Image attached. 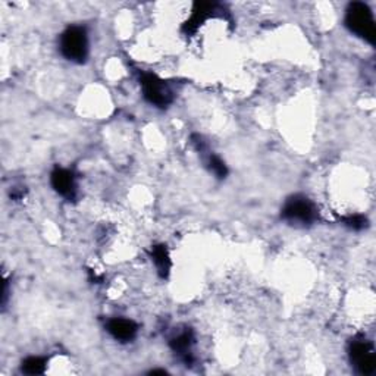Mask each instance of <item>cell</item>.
<instances>
[{
    "instance_id": "8fae6325",
    "label": "cell",
    "mask_w": 376,
    "mask_h": 376,
    "mask_svg": "<svg viewBox=\"0 0 376 376\" xmlns=\"http://www.w3.org/2000/svg\"><path fill=\"white\" fill-rule=\"evenodd\" d=\"M209 169H211L218 176V178H221V180L225 178L226 174H228L226 165L215 154L209 156Z\"/></svg>"
},
{
    "instance_id": "ba28073f",
    "label": "cell",
    "mask_w": 376,
    "mask_h": 376,
    "mask_svg": "<svg viewBox=\"0 0 376 376\" xmlns=\"http://www.w3.org/2000/svg\"><path fill=\"white\" fill-rule=\"evenodd\" d=\"M193 344V336L190 331L181 332L180 336L171 340V347L175 353H178L180 356H184V359L188 362V354H190V349Z\"/></svg>"
},
{
    "instance_id": "277c9868",
    "label": "cell",
    "mask_w": 376,
    "mask_h": 376,
    "mask_svg": "<svg viewBox=\"0 0 376 376\" xmlns=\"http://www.w3.org/2000/svg\"><path fill=\"white\" fill-rule=\"evenodd\" d=\"M140 81L144 97L149 103L158 108H166L172 102V91L156 75L143 74Z\"/></svg>"
},
{
    "instance_id": "5b68a950",
    "label": "cell",
    "mask_w": 376,
    "mask_h": 376,
    "mask_svg": "<svg viewBox=\"0 0 376 376\" xmlns=\"http://www.w3.org/2000/svg\"><path fill=\"white\" fill-rule=\"evenodd\" d=\"M350 357L354 366L362 375H371L376 369L373 346L366 340L353 341L350 346Z\"/></svg>"
},
{
    "instance_id": "8992f818",
    "label": "cell",
    "mask_w": 376,
    "mask_h": 376,
    "mask_svg": "<svg viewBox=\"0 0 376 376\" xmlns=\"http://www.w3.org/2000/svg\"><path fill=\"white\" fill-rule=\"evenodd\" d=\"M51 187L55 188V191L65 198H74L75 196V178L71 171L64 168H56L50 175Z\"/></svg>"
},
{
    "instance_id": "9c48e42d",
    "label": "cell",
    "mask_w": 376,
    "mask_h": 376,
    "mask_svg": "<svg viewBox=\"0 0 376 376\" xmlns=\"http://www.w3.org/2000/svg\"><path fill=\"white\" fill-rule=\"evenodd\" d=\"M152 257H153V262H154L156 268H158V270H159V274L162 277L168 275L169 268H171V262H169V256H168V252H166L165 246L153 247Z\"/></svg>"
},
{
    "instance_id": "3957f363",
    "label": "cell",
    "mask_w": 376,
    "mask_h": 376,
    "mask_svg": "<svg viewBox=\"0 0 376 376\" xmlns=\"http://www.w3.org/2000/svg\"><path fill=\"white\" fill-rule=\"evenodd\" d=\"M282 218L290 222L312 224L316 221L318 211L307 197L294 196L288 198L284 209H282Z\"/></svg>"
},
{
    "instance_id": "30bf717a",
    "label": "cell",
    "mask_w": 376,
    "mask_h": 376,
    "mask_svg": "<svg viewBox=\"0 0 376 376\" xmlns=\"http://www.w3.org/2000/svg\"><path fill=\"white\" fill-rule=\"evenodd\" d=\"M46 369V359L43 357H28L23 362V372L27 375H40Z\"/></svg>"
},
{
    "instance_id": "7a4b0ae2",
    "label": "cell",
    "mask_w": 376,
    "mask_h": 376,
    "mask_svg": "<svg viewBox=\"0 0 376 376\" xmlns=\"http://www.w3.org/2000/svg\"><path fill=\"white\" fill-rule=\"evenodd\" d=\"M346 25L349 27L351 33L369 41V43H373L375 41V19L372 15V10L366 3L354 2L349 6L346 14Z\"/></svg>"
},
{
    "instance_id": "7c38bea8",
    "label": "cell",
    "mask_w": 376,
    "mask_h": 376,
    "mask_svg": "<svg viewBox=\"0 0 376 376\" xmlns=\"http://www.w3.org/2000/svg\"><path fill=\"white\" fill-rule=\"evenodd\" d=\"M346 224L351 226L353 229H362L364 225H366V219H364L362 215H354L346 219Z\"/></svg>"
},
{
    "instance_id": "52a82bcc",
    "label": "cell",
    "mask_w": 376,
    "mask_h": 376,
    "mask_svg": "<svg viewBox=\"0 0 376 376\" xmlns=\"http://www.w3.org/2000/svg\"><path fill=\"white\" fill-rule=\"evenodd\" d=\"M106 328L115 340L122 341V342L134 340V337L137 336V331H139V327L135 325V322L130 319H122V318L110 319L108 322Z\"/></svg>"
},
{
    "instance_id": "6da1fadb",
    "label": "cell",
    "mask_w": 376,
    "mask_h": 376,
    "mask_svg": "<svg viewBox=\"0 0 376 376\" xmlns=\"http://www.w3.org/2000/svg\"><path fill=\"white\" fill-rule=\"evenodd\" d=\"M59 49L68 60L82 64L89 56V37L86 28L78 25L67 28L60 36Z\"/></svg>"
}]
</instances>
